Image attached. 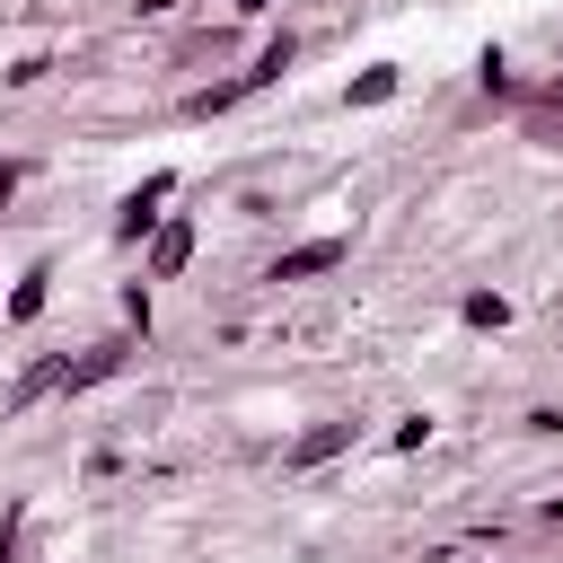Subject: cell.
Returning a JSON list of instances; mask_svg holds the SVG:
<instances>
[{
    "mask_svg": "<svg viewBox=\"0 0 563 563\" xmlns=\"http://www.w3.org/2000/svg\"><path fill=\"white\" fill-rule=\"evenodd\" d=\"M238 9H246V18H255V9H273V0H238Z\"/></svg>",
    "mask_w": 563,
    "mask_h": 563,
    "instance_id": "14",
    "label": "cell"
},
{
    "mask_svg": "<svg viewBox=\"0 0 563 563\" xmlns=\"http://www.w3.org/2000/svg\"><path fill=\"white\" fill-rule=\"evenodd\" d=\"M545 519H563V493H554V501H545Z\"/></svg>",
    "mask_w": 563,
    "mask_h": 563,
    "instance_id": "13",
    "label": "cell"
},
{
    "mask_svg": "<svg viewBox=\"0 0 563 563\" xmlns=\"http://www.w3.org/2000/svg\"><path fill=\"white\" fill-rule=\"evenodd\" d=\"M44 282H53V264H26V273H18V290H9V325H35V317H44Z\"/></svg>",
    "mask_w": 563,
    "mask_h": 563,
    "instance_id": "7",
    "label": "cell"
},
{
    "mask_svg": "<svg viewBox=\"0 0 563 563\" xmlns=\"http://www.w3.org/2000/svg\"><path fill=\"white\" fill-rule=\"evenodd\" d=\"M194 264V220H158L150 229V282H176Z\"/></svg>",
    "mask_w": 563,
    "mask_h": 563,
    "instance_id": "3",
    "label": "cell"
},
{
    "mask_svg": "<svg viewBox=\"0 0 563 563\" xmlns=\"http://www.w3.org/2000/svg\"><path fill=\"white\" fill-rule=\"evenodd\" d=\"M457 317H466L475 334H501V325H510V299H501V290H466V299H457Z\"/></svg>",
    "mask_w": 563,
    "mask_h": 563,
    "instance_id": "8",
    "label": "cell"
},
{
    "mask_svg": "<svg viewBox=\"0 0 563 563\" xmlns=\"http://www.w3.org/2000/svg\"><path fill=\"white\" fill-rule=\"evenodd\" d=\"M422 440H431V413H405V422H396V449H405V457H413V449H422Z\"/></svg>",
    "mask_w": 563,
    "mask_h": 563,
    "instance_id": "10",
    "label": "cell"
},
{
    "mask_svg": "<svg viewBox=\"0 0 563 563\" xmlns=\"http://www.w3.org/2000/svg\"><path fill=\"white\" fill-rule=\"evenodd\" d=\"M387 97H396V62H369V70L343 88V106H387Z\"/></svg>",
    "mask_w": 563,
    "mask_h": 563,
    "instance_id": "9",
    "label": "cell"
},
{
    "mask_svg": "<svg viewBox=\"0 0 563 563\" xmlns=\"http://www.w3.org/2000/svg\"><path fill=\"white\" fill-rule=\"evenodd\" d=\"M18 528H26V501H9V510H0V563L18 554Z\"/></svg>",
    "mask_w": 563,
    "mask_h": 563,
    "instance_id": "11",
    "label": "cell"
},
{
    "mask_svg": "<svg viewBox=\"0 0 563 563\" xmlns=\"http://www.w3.org/2000/svg\"><path fill=\"white\" fill-rule=\"evenodd\" d=\"M554 97H563V79H554Z\"/></svg>",
    "mask_w": 563,
    "mask_h": 563,
    "instance_id": "15",
    "label": "cell"
},
{
    "mask_svg": "<svg viewBox=\"0 0 563 563\" xmlns=\"http://www.w3.org/2000/svg\"><path fill=\"white\" fill-rule=\"evenodd\" d=\"M343 255H352V238H308V246L273 255V282H317V273H334Z\"/></svg>",
    "mask_w": 563,
    "mask_h": 563,
    "instance_id": "2",
    "label": "cell"
},
{
    "mask_svg": "<svg viewBox=\"0 0 563 563\" xmlns=\"http://www.w3.org/2000/svg\"><path fill=\"white\" fill-rule=\"evenodd\" d=\"M18 185H26V167H0V202H9V194H18Z\"/></svg>",
    "mask_w": 563,
    "mask_h": 563,
    "instance_id": "12",
    "label": "cell"
},
{
    "mask_svg": "<svg viewBox=\"0 0 563 563\" xmlns=\"http://www.w3.org/2000/svg\"><path fill=\"white\" fill-rule=\"evenodd\" d=\"M290 62H299V35H290V26H282V35H273V44H264V53H255V62H246V70H238V88H246V97H255V88H273V79H282V70H290Z\"/></svg>",
    "mask_w": 563,
    "mask_h": 563,
    "instance_id": "5",
    "label": "cell"
},
{
    "mask_svg": "<svg viewBox=\"0 0 563 563\" xmlns=\"http://www.w3.org/2000/svg\"><path fill=\"white\" fill-rule=\"evenodd\" d=\"M343 449H352V422H317V431L290 440V466H325V457H343Z\"/></svg>",
    "mask_w": 563,
    "mask_h": 563,
    "instance_id": "6",
    "label": "cell"
},
{
    "mask_svg": "<svg viewBox=\"0 0 563 563\" xmlns=\"http://www.w3.org/2000/svg\"><path fill=\"white\" fill-rule=\"evenodd\" d=\"M123 352H132V343L114 334V343H88V361H62V396H79V387H97V378H114V369H123Z\"/></svg>",
    "mask_w": 563,
    "mask_h": 563,
    "instance_id": "4",
    "label": "cell"
},
{
    "mask_svg": "<svg viewBox=\"0 0 563 563\" xmlns=\"http://www.w3.org/2000/svg\"><path fill=\"white\" fill-rule=\"evenodd\" d=\"M167 194H176V176H167V167H158V176H141V185L123 194V211H114V238H123V246H141V238L158 229V202H167Z\"/></svg>",
    "mask_w": 563,
    "mask_h": 563,
    "instance_id": "1",
    "label": "cell"
}]
</instances>
